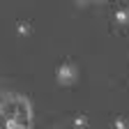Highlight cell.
I'll use <instances>...</instances> for the list:
<instances>
[{
	"label": "cell",
	"instance_id": "cell-1",
	"mask_svg": "<svg viewBox=\"0 0 129 129\" xmlns=\"http://www.w3.org/2000/svg\"><path fill=\"white\" fill-rule=\"evenodd\" d=\"M76 64L72 60H62L58 67V83L60 85H74L76 83Z\"/></svg>",
	"mask_w": 129,
	"mask_h": 129
},
{
	"label": "cell",
	"instance_id": "cell-2",
	"mask_svg": "<svg viewBox=\"0 0 129 129\" xmlns=\"http://www.w3.org/2000/svg\"><path fill=\"white\" fill-rule=\"evenodd\" d=\"M16 32H19L21 37H28L30 32H32V25H30V21H19V23H16Z\"/></svg>",
	"mask_w": 129,
	"mask_h": 129
},
{
	"label": "cell",
	"instance_id": "cell-3",
	"mask_svg": "<svg viewBox=\"0 0 129 129\" xmlns=\"http://www.w3.org/2000/svg\"><path fill=\"white\" fill-rule=\"evenodd\" d=\"M74 127H76V129H83V127H88V118L83 115V113L74 118Z\"/></svg>",
	"mask_w": 129,
	"mask_h": 129
},
{
	"label": "cell",
	"instance_id": "cell-4",
	"mask_svg": "<svg viewBox=\"0 0 129 129\" xmlns=\"http://www.w3.org/2000/svg\"><path fill=\"white\" fill-rule=\"evenodd\" d=\"M115 21H118L120 25H124V23H127V12H124L122 7H118V9H115Z\"/></svg>",
	"mask_w": 129,
	"mask_h": 129
},
{
	"label": "cell",
	"instance_id": "cell-5",
	"mask_svg": "<svg viewBox=\"0 0 129 129\" xmlns=\"http://www.w3.org/2000/svg\"><path fill=\"white\" fill-rule=\"evenodd\" d=\"M124 127H127V124H124V120H122V118H118V120H115V129H124Z\"/></svg>",
	"mask_w": 129,
	"mask_h": 129
},
{
	"label": "cell",
	"instance_id": "cell-6",
	"mask_svg": "<svg viewBox=\"0 0 129 129\" xmlns=\"http://www.w3.org/2000/svg\"><path fill=\"white\" fill-rule=\"evenodd\" d=\"M74 3H76L78 7H83V5H88V3H90V0H74Z\"/></svg>",
	"mask_w": 129,
	"mask_h": 129
},
{
	"label": "cell",
	"instance_id": "cell-7",
	"mask_svg": "<svg viewBox=\"0 0 129 129\" xmlns=\"http://www.w3.org/2000/svg\"><path fill=\"white\" fill-rule=\"evenodd\" d=\"M48 129H62V127H58V124H53V127H48Z\"/></svg>",
	"mask_w": 129,
	"mask_h": 129
},
{
	"label": "cell",
	"instance_id": "cell-8",
	"mask_svg": "<svg viewBox=\"0 0 129 129\" xmlns=\"http://www.w3.org/2000/svg\"><path fill=\"white\" fill-rule=\"evenodd\" d=\"M94 3H104V0H94Z\"/></svg>",
	"mask_w": 129,
	"mask_h": 129
}]
</instances>
